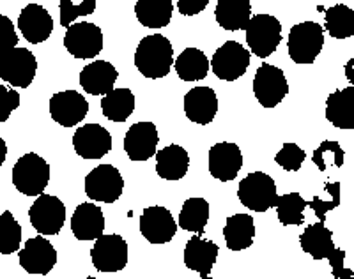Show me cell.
<instances>
[{"mask_svg":"<svg viewBox=\"0 0 354 279\" xmlns=\"http://www.w3.org/2000/svg\"><path fill=\"white\" fill-rule=\"evenodd\" d=\"M158 129L153 122L133 124L124 136V151L131 161H147L156 154Z\"/></svg>","mask_w":354,"mask_h":279,"instance_id":"cell-17","label":"cell"},{"mask_svg":"<svg viewBox=\"0 0 354 279\" xmlns=\"http://www.w3.org/2000/svg\"><path fill=\"white\" fill-rule=\"evenodd\" d=\"M338 205H340V200L324 202V200H321L319 196H314V198H312V202H308V207L315 212V215H317L319 221H322V223L326 221V212L333 211V209H337Z\"/></svg>","mask_w":354,"mask_h":279,"instance_id":"cell-42","label":"cell"},{"mask_svg":"<svg viewBox=\"0 0 354 279\" xmlns=\"http://www.w3.org/2000/svg\"><path fill=\"white\" fill-rule=\"evenodd\" d=\"M305 160V151L296 144H283L282 151L274 156L277 164H280L286 172H298Z\"/></svg>","mask_w":354,"mask_h":279,"instance_id":"cell-38","label":"cell"},{"mask_svg":"<svg viewBox=\"0 0 354 279\" xmlns=\"http://www.w3.org/2000/svg\"><path fill=\"white\" fill-rule=\"evenodd\" d=\"M326 119L338 129H354V85L335 90L326 101Z\"/></svg>","mask_w":354,"mask_h":279,"instance_id":"cell-24","label":"cell"},{"mask_svg":"<svg viewBox=\"0 0 354 279\" xmlns=\"http://www.w3.org/2000/svg\"><path fill=\"white\" fill-rule=\"evenodd\" d=\"M88 103L78 90H62L50 99V115L64 128H75L87 117Z\"/></svg>","mask_w":354,"mask_h":279,"instance_id":"cell-15","label":"cell"},{"mask_svg":"<svg viewBox=\"0 0 354 279\" xmlns=\"http://www.w3.org/2000/svg\"><path fill=\"white\" fill-rule=\"evenodd\" d=\"M218 258V246L213 240L202 239L201 235H195L186 242L185 247V265L189 271H195L201 274L202 279L209 278L213 265Z\"/></svg>","mask_w":354,"mask_h":279,"instance_id":"cell-22","label":"cell"},{"mask_svg":"<svg viewBox=\"0 0 354 279\" xmlns=\"http://www.w3.org/2000/svg\"><path fill=\"white\" fill-rule=\"evenodd\" d=\"M156 173L165 180H181L188 173L189 156L181 145H167L156 154Z\"/></svg>","mask_w":354,"mask_h":279,"instance_id":"cell-25","label":"cell"},{"mask_svg":"<svg viewBox=\"0 0 354 279\" xmlns=\"http://www.w3.org/2000/svg\"><path fill=\"white\" fill-rule=\"evenodd\" d=\"M277 215L278 221L283 227H298L305 221V209L308 207V202L303 200L299 193H287V195L277 196Z\"/></svg>","mask_w":354,"mask_h":279,"instance_id":"cell-34","label":"cell"},{"mask_svg":"<svg viewBox=\"0 0 354 279\" xmlns=\"http://www.w3.org/2000/svg\"><path fill=\"white\" fill-rule=\"evenodd\" d=\"M64 46L75 59H94L103 50V32L91 21H78L66 28Z\"/></svg>","mask_w":354,"mask_h":279,"instance_id":"cell-9","label":"cell"},{"mask_svg":"<svg viewBox=\"0 0 354 279\" xmlns=\"http://www.w3.org/2000/svg\"><path fill=\"white\" fill-rule=\"evenodd\" d=\"M28 220L39 235H57L66 223V205L52 195H37L28 211Z\"/></svg>","mask_w":354,"mask_h":279,"instance_id":"cell-7","label":"cell"},{"mask_svg":"<svg viewBox=\"0 0 354 279\" xmlns=\"http://www.w3.org/2000/svg\"><path fill=\"white\" fill-rule=\"evenodd\" d=\"M174 64L172 43L161 34H151L138 43L135 66L149 80L165 78Z\"/></svg>","mask_w":354,"mask_h":279,"instance_id":"cell-1","label":"cell"},{"mask_svg":"<svg viewBox=\"0 0 354 279\" xmlns=\"http://www.w3.org/2000/svg\"><path fill=\"white\" fill-rule=\"evenodd\" d=\"M289 57L296 64H314L324 46V30L315 21L294 25L289 32Z\"/></svg>","mask_w":354,"mask_h":279,"instance_id":"cell-3","label":"cell"},{"mask_svg":"<svg viewBox=\"0 0 354 279\" xmlns=\"http://www.w3.org/2000/svg\"><path fill=\"white\" fill-rule=\"evenodd\" d=\"M185 113L192 122L211 124L218 113L216 92L209 87H195L185 96Z\"/></svg>","mask_w":354,"mask_h":279,"instance_id":"cell-20","label":"cell"},{"mask_svg":"<svg viewBox=\"0 0 354 279\" xmlns=\"http://www.w3.org/2000/svg\"><path fill=\"white\" fill-rule=\"evenodd\" d=\"M73 147L82 160H101L112 151V135L100 124H85L73 135Z\"/></svg>","mask_w":354,"mask_h":279,"instance_id":"cell-14","label":"cell"},{"mask_svg":"<svg viewBox=\"0 0 354 279\" xmlns=\"http://www.w3.org/2000/svg\"><path fill=\"white\" fill-rule=\"evenodd\" d=\"M124 179L112 164H100L85 177V195L93 202L113 204L121 198Z\"/></svg>","mask_w":354,"mask_h":279,"instance_id":"cell-8","label":"cell"},{"mask_svg":"<svg viewBox=\"0 0 354 279\" xmlns=\"http://www.w3.org/2000/svg\"><path fill=\"white\" fill-rule=\"evenodd\" d=\"M50 182V164L37 156L36 152H28L12 166V186L25 196H37L44 193Z\"/></svg>","mask_w":354,"mask_h":279,"instance_id":"cell-2","label":"cell"},{"mask_svg":"<svg viewBox=\"0 0 354 279\" xmlns=\"http://www.w3.org/2000/svg\"><path fill=\"white\" fill-rule=\"evenodd\" d=\"M174 12L172 0H137L135 15L147 28H163L170 23Z\"/></svg>","mask_w":354,"mask_h":279,"instance_id":"cell-29","label":"cell"},{"mask_svg":"<svg viewBox=\"0 0 354 279\" xmlns=\"http://www.w3.org/2000/svg\"><path fill=\"white\" fill-rule=\"evenodd\" d=\"M18 28L28 43L39 44L53 32V20L43 6L27 4L18 17Z\"/></svg>","mask_w":354,"mask_h":279,"instance_id":"cell-19","label":"cell"},{"mask_svg":"<svg viewBox=\"0 0 354 279\" xmlns=\"http://www.w3.org/2000/svg\"><path fill=\"white\" fill-rule=\"evenodd\" d=\"M61 25L68 28L78 17L93 15L96 9V0H84L82 4H75L73 0H61Z\"/></svg>","mask_w":354,"mask_h":279,"instance_id":"cell-37","label":"cell"},{"mask_svg":"<svg viewBox=\"0 0 354 279\" xmlns=\"http://www.w3.org/2000/svg\"><path fill=\"white\" fill-rule=\"evenodd\" d=\"M20 265L27 274L46 276L52 272L57 263L55 247L50 244V240L44 239V235L32 237L24 244V247L18 253Z\"/></svg>","mask_w":354,"mask_h":279,"instance_id":"cell-13","label":"cell"},{"mask_svg":"<svg viewBox=\"0 0 354 279\" xmlns=\"http://www.w3.org/2000/svg\"><path fill=\"white\" fill-rule=\"evenodd\" d=\"M37 60L27 48H15L0 53V78L11 87L27 88L36 78Z\"/></svg>","mask_w":354,"mask_h":279,"instance_id":"cell-5","label":"cell"},{"mask_svg":"<svg viewBox=\"0 0 354 279\" xmlns=\"http://www.w3.org/2000/svg\"><path fill=\"white\" fill-rule=\"evenodd\" d=\"M115 66L106 60H94L93 64H87L80 73V85L87 94L93 96H105L106 92L113 88L117 81Z\"/></svg>","mask_w":354,"mask_h":279,"instance_id":"cell-23","label":"cell"},{"mask_svg":"<svg viewBox=\"0 0 354 279\" xmlns=\"http://www.w3.org/2000/svg\"><path fill=\"white\" fill-rule=\"evenodd\" d=\"M18 44V34L15 30V25L8 17L0 15V53L15 48Z\"/></svg>","mask_w":354,"mask_h":279,"instance_id":"cell-40","label":"cell"},{"mask_svg":"<svg viewBox=\"0 0 354 279\" xmlns=\"http://www.w3.org/2000/svg\"><path fill=\"white\" fill-rule=\"evenodd\" d=\"M91 258L100 272H121L128 263V244L117 233H101L91 249Z\"/></svg>","mask_w":354,"mask_h":279,"instance_id":"cell-11","label":"cell"},{"mask_svg":"<svg viewBox=\"0 0 354 279\" xmlns=\"http://www.w3.org/2000/svg\"><path fill=\"white\" fill-rule=\"evenodd\" d=\"M326 30L335 39H347L354 36V11L346 4H335L326 11Z\"/></svg>","mask_w":354,"mask_h":279,"instance_id":"cell-33","label":"cell"},{"mask_svg":"<svg viewBox=\"0 0 354 279\" xmlns=\"http://www.w3.org/2000/svg\"><path fill=\"white\" fill-rule=\"evenodd\" d=\"M243 166L241 148L230 142H220L209 151V173L220 182H230Z\"/></svg>","mask_w":354,"mask_h":279,"instance_id":"cell-18","label":"cell"},{"mask_svg":"<svg viewBox=\"0 0 354 279\" xmlns=\"http://www.w3.org/2000/svg\"><path fill=\"white\" fill-rule=\"evenodd\" d=\"M71 230L78 240H96L101 233H105L103 211L93 202L80 204L71 218Z\"/></svg>","mask_w":354,"mask_h":279,"instance_id":"cell-21","label":"cell"},{"mask_svg":"<svg viewBox=\"0 0 354 279\" xmlns=\"http://www.w3.org/2000/svg\"><path fill=\"white\" fill-rule=\"evenodd\" d=\"M250 52L259 59H268L282 41V23L271 15H255L245 27Z\"/></svg>","mask_w":354,"mask_h":279,"instance_id":"cell-4","label":"cell"},{"mask_svg":"<svg viewBox=\"0 0 354 279\" xmlns=\"http://www.w3.org/2000/svg\"><path fill=\"white\" fill-rule=\"evenodd\" d=\"M6 157H8V144H6L4 138L0 136V166L6 163Z\"/></svg>","mask_w":354,"mask_h":279,"instance_id":"cell-44","label":"cell"},{"mask_svg":"<svg viewBox=\"0 0 354 279\" xmlns=\"http://www.w3.org/2000/svg\"><path fill=\"white\" fill-rule=\"evenodd\" d=\"M135 110V94L129 88H112L101 99V112L112 122H126Z\"/></svg>","mask_w":354,"mask_h":279,"instance_id":"cell-31","label":"cell"},{"mask_svg":"<svg viewBox=\"0 0 354 279\" xmlns=\"http://www.w3.org/2000/svg\"><path fill=\"white\" fill-rule=\"evenodd\" d=\"M18 106H20V94H18V90L8 88L6 85H0V122H6Z\"/></svg>","mask_w":354,"mask_h":279,"instance_id":"cell-39","label":"cell"},{"mask_svg":"<svg viewBox=\"0 0 354 279\" xmlns=\"http://www.w3.org/2000/svg\"><path fill=\"white\" fill-rule=\"evenodd\" d=\"M328 260H330V267H331V274H333V278L347 279L354 276L351 269L344 267V262H346V251H344V249L335 247L333 251H331V255L328 256Z\"/></svg>","mask_w":354,"mask_h":279,"instance_id":"cell-41","label":"cell"},{"mask_svg":"<svg viewBox=\"0 0 354 279\" xmlns=\"http://www.w3.org/2000/svg\"><path fill=\"white\" fill-rule=\"evenodd\" d=\"M277 182L268 173L254 172L239 182L238 198L254 212H266L277 204Z\"/></svg>","mask_w":354,"mask_h":279,"instance_id":"cell-6","label":"cell"},{"mask_svg":"<svg viewBox=\"0 0 354 279\" xmlns=\"http://www.w3.org/2000/svg\"><path fill=\"white\" fill-rule=\"evenodd\" d=\"M21 224L9 211L0 214V255H12L21 246Z\"/></svg>","mask_w":354,"mask_h":279,"instance_id":"cell-35","label":"cell"},{"mask_svg":"<svg viewBox=\"0 0 354 279\" xmlns=\"http://www.w3.org/2000/svg\"><path fill=\"white\" fill-rule=\"evenodd\" d=\"M299 244H301L303 251L308 253L314 260L328 258L335 249L333 233L324 227L322 221L306 227V230L299 237Z\"/></svg>","mask_w":354,"mask_h":279,"instance_id":"cell-28","label":"cell"},{"mask_svg":"<svg viewBox=\"0 0 354 279\" xmlns=\"http://www.w3.org/2000/svg\"><path fill=\"white\" fill-rule=\"evenodd\" d=\"M346 76L349 78L351 81H353V60L349 62V68H346Z\"/></svg>","mask_w":354,"mask_h":279,"instance_id":"cell-45","label":"cell"},{"mask_svg":"<svg viewBox=\"0 0 354 279\" xmlns=\"http://www.w3.org/2000/svg\"><path fill=\"white\" fill-rule=\"evenodd\" d=\"M250 66V50L241 46L236 41H227L223 46L214 52L209 60V68L220 80L234 81L239 80Z\"/></svg>","mask_w":354,"mask_h":279,"instance_id":"cell-12","label":"cell"},{"mask_svg":"<svg viewBox=\"0 0 354 279\" xmlns=\"http://www.w3.org/2000/svg\"><path fill=\"white\" fill-rule=\"evenodd\" d=\"M207 221H209V204L204 198H188L183 205L177 223L181 230L202 235Z\"/></svg>","mask_w":354,"mask_h":279,"instance_id":"cell-32","label":"cell"},{"mask_svg":"<svg viewBox=\"0 0 354 279\" xmlns=\"http://www.w3.org/2000/svg\"><path fill=\"white\" fill-rule=\"evenodd\" d=\"M140 231L149 244H167L176 237L177 223L169 209L153 205L142 212Z\"/></svg>","mask_w":354,"mask_h":279,"instance_id":"cell-16","label":"cell"},{"mask_svg":"<svg viewBox=\"0 0 354 279\" xmlns=\"http://www.w3.org/2000/svg\"><path fill=\"white\" fill-rule=\"evenodd\" d=\"M254 94L264 108H274L282 103L289 94V84L282 69L262 62L255 73Z\"/></svg>","mask_w":354,"mask_h":279,"instance_id":"cell-10","label":"cell"},{"mask_svg":"<svg viewBox=\"0 0 354 279\" xmlns=\"http://www.w3.org/2000/svg\"><path fill=\"white\" fill-rule=\"evenodd\" d=\"M214 18L221 28L230 32L245 30L246 23L252 18V4L250 0H218Z\"/></svg>","mask_w":354,"mask_h":279,"instance_id":"cell-26","label":"cell"},{"mask_svg":"<svg viewBox=\"0 0 354 279\" xmlns=\"http://www.w3.org/2000/svg\"><path fill=\"white\" fill-rule=\"evenodd\" d=\"M223 237L230 251H243L254 244L255 223L254 218L248 214H236L227 218Z\"/></svg>","mask_w":354,"mask_h":279,"instance_id":"cell-27","label":"cell"},{"mask_svg":"<svg viewBox=\"0 0 354 279\" xmlns=\"http://www.w3.org/2000/svg\"><path fill=\"white\" fill-rule=\"evenodd\" d=\"M174 66H176L177 76L183 81L204 80L207 73H209V59L205 57L202 50L192 48V46L177 55Z\"/></svg>","mask_w":354,"mask_h":279,"instance_id":"cell-30","label":"cell"},{"mask_svg":"<svg viewBox=\"0 0 354 279\" xmlns=\"http://www.w3.org/2000/svg\"><path fill=\"white\" fill-rule=\"evenodd\" d=\"M209 4V0H177V9L185 17H195L204 11Z\"/></svg>","mask_w":354,"mask_h":279,"instance_id":"cell-43","label":"cell"},{"mask_svg":"<svg viewBox=\"0 0 354 279\" xmlns=\"http://www.w3.org/2000/svg\"><path fill=\"white\" fill-rule=\"evenodd\" d=\"M326 157H330V161L335 166L342 168L344 160H346V152L338 145V142H322L319 148H315L314 156H312V161H314V164L321 172H326V166H324Z\"/></svg>","mask_w":354,"mask_h":279,"instance_id":"cell-36","label":"cell"}]
</instances>
